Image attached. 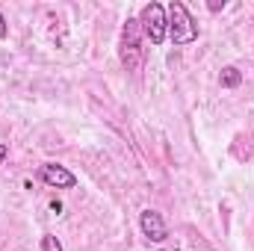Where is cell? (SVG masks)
I'll use <instances>...</instances> for the list:
<instances>
[{
    "mask_svg": "<svg viewBox=\"0 0 254 251\" xmlns=\"http://www.w3.org/2000/svg\"><path fill=\"white\" fill-rule=\"evenodd\" d=\"M207 9H210V12H219V9H225V0H222V3L213 0V3H207Z\"/></svg>",
    "mask_w": 254,
    "mask_h": 251,
    "instance_id": "obj_9",
    "label": "cell"
},
{
    "mask_svg": "<svg viewBox=\"0 0 254 251\" xmlns=\"http://www.w3.org/2000/svg\"><path fill=\"white\" fill-rule=\"evenodd\" d=\"M9 36V24H6V18H3V12H0V42Z\"/></svg>",
    "mask_w": 254,
    "mask_h": 251,
    "instance_id": "obj_8",
    "label": "cell"
},
{
    "mask_svg": "<svg viewBox=\"0 0 254 251\" xmlns=\"http://www.w3.org/2000/svg\"><path fill=\"white\" fill-rule=\"evenodd\" d=\"M219 83H222V89H237V86L243 83V74H240V68H234V65L222 68V74H219Z\"/></svg>",
    "mask_w": 254,
    "mask_h": 251,
    "instance_id": "obj_6",
    "label": "cell"
},
{
    "mask_svg": "<svg viewBox=\"0 0 254 251\" xmlns=\"http://www.w3.org/2000/svg\"><path fill=\"white\" fill-rule=\"evenodd\" d=\"M139 27H142V36H145L154 48H160V45L169 39V15H166V6L157 3V0L145 3L142 12H139Z\"/></svg>",
    "mask_w": 254,
    "mask_h": 251,
    "instance_id": "obj_3",
    "label": "cell"
},
{
    "mask_svg": "<svg viewBox=\"0 0 254 251\" xmlns=\"http://www.w3.org/2000/svg\"><path fill=\"white\" fill-rule=\"evenodd\" d=\"M39 249H42V251H63V243H60V240H57L54 234H45V237H42V246H39Z\"/></svg>",
    "mask_w": 254,
    "mask_h": 251,
    "instance_id": "obj_7",
    "label": "cell"
},
{
    "mask_svg": "<svg viewBox=\"0 0 254 251\" xmlns=\"http://www.w3.org/2000/svg\"><path fill=\"white\" fill-rule=\"evenodd\" d=\"M142 27H139V18H127L125 27H122V39H119V60L127 71H139L145 63V48H142Z\"/></svg>",
    "mask_w": 254,
    "mask_h": 251,
    "instance_id": "obj_1",
    "label": "cell"
},
{
    "mask_svg": "<svg viewBox=\"0 0 254 251\" xmlns=\"http://www.w3.org/2000/svg\"><path fill=\"white\" fill-rule=\"evenodd\" d=\"M166 15H169V39H172V45L184 48V45L198 42V24H195V18L190 15V9L181 0H172L166 6Z\"/></svg>",
    "mask_w": 254,
    "mask_h": 251,
    "instance_id": "obj_2",
    "label": "cell"
},
{
    "mask_svg": "<svg viewBox=\"0 0 254 251\" xmlns=\"http://www.w3.org/2000/svg\"><path fill=\"white\" fill-rule=\"evenodd\" d=\"M39 178H42V184H48L51 189H74L77 187V175L68 172L60 163H45L42 172H39Z\"/></svg>",
    "mask_w": 254,
    "mask_h": 251,
    "instance_id": "obj_4",
    "label": "cell"
},
{
    "mask_svg": "<svg viewBox=\"0 0 254 251\" xmlns=\"http://www.w3.org/2000/svg\"><path fill=\"white\" fill-rule=\"evenodd\" d=\"M139 228H142V234H145L151 243H166V237H169V228H166L163 216H160L157 210H151V207L139 213Z\"/></svg>",
    "mask_w": 254,
    "mask_h": 251,
    "instance_id": "obj_5",
    "label": "cell"
},
{
    "mask_svg": "<svg viewBox=\"0 0 254 251\" xmlns=\"http://www.w3.org/2000/svg\"><path fill=\"white\" fill-rule=\"evenodd\" d=\"M9 157V145L6 142H0V166H3V160Z\"/></svg>",
    "mask_w": 254,
    "mask_h": 251,
    "instance_id": "obj_10",
    "label": "cell"
}]
</instances>
